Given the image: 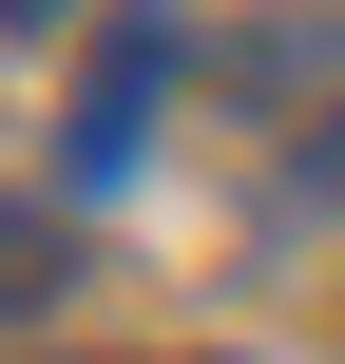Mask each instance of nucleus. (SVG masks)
I'll use <instances>...</instances> for the list:
<instances>
[{
	"label": "nucleus",
	"instance_id": "nucleus-1",
	"mask_svg": "<svg viewBox=\"0 0 345 364\" xmlns=\"http://www.w3.org/2000/svg\"><path fill=\"white\" fill-rule=\"evenodd\" d=\"M173 38H192L173 0H134V19L96 38V77H77V134H58V173H77V192H115V173L154 154V77H173Z\"/></svg>",
	"mask_w": 345,
	"mask_h": 364
},
{
	"label": "nucleus",
	"instance_id": "nucleus-2",
	"mask_svg": "<svg viewBox=\"0 0 345 364\" xmlns=\"http://www.w3.org/2000/svg\"><path fill=\"white\" fill-rule=\"evenodd\" d=\"M38 288H58V211H38V192H0V307H38Z\"/></svg>",
	"mask_w": 345,
	"mask_h": 364
}]
</instances>
